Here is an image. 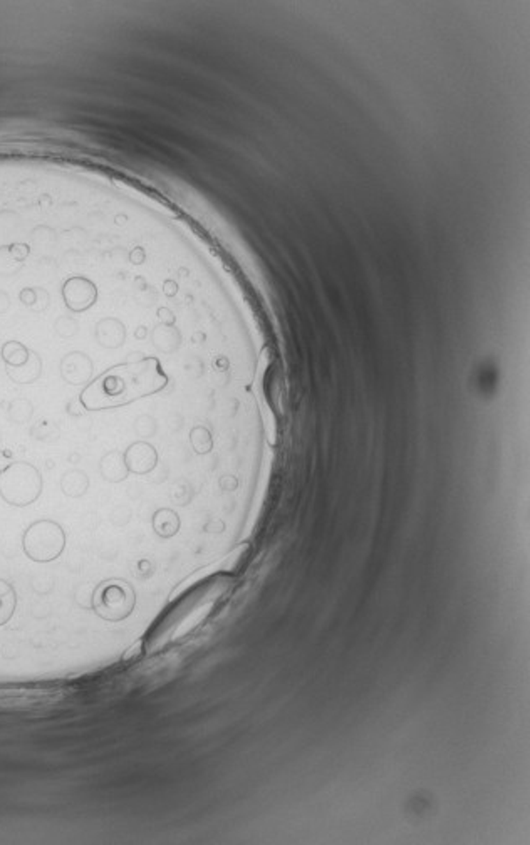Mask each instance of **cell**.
<instances>
[{
    "label": "cell",
    "mask_w": 530,
    "mask_h": 845,
    "mask_svg": "<svg viewBox=\"0 0 530 845\" xmlns=\"http://www.w3.org/2000/svg\"><path fill=\"white\" fill-rule=\"evenodd\" d=\"M158 388L160 376L150 364L116 366L86 386L80 403L86 411L113 410L148 396Z\"/></svg>",
    "instance_id": "cell-1"
},
{
    "label": "cell",
    "mask_w": 530,
    "mask_h": 845,
    "mask_svg": "<svg viewBox=\"0 0 530 845\" xmlns=\"http://www.w3.org/2000/svg\"><path fill=\"white\" fill-rule=\"evenodd\" d=\"M227 584H229V578H213L212 582L198 587L193 594L185 597L151 632L146 643L148 652H156V649L167 644L168 641L176 639L190 627L197 626V622L209 613L213 602L225 592Z\"/></svg>",
    "instance_id": "cell-2"
},
{
    "label": "cell",
    "mask_w": 530,
    "mask_h": 845,
    "mask_svg": "<svg viewBox=\"0 0 530 845\" xmlns=\"http://www.w3.org/2000/svg\"><path fill=\"white\" fill-rule=\"evenodd\" d=\"M43 474L27 461H12L0 472V497L12 507L32 505L43 493Z\"/></svg>",
    "instance_id": "cell-3"
},
{
    "label": "cell",
    "mask_w": 530,
    "mask_h": 845,
    "mask_svg": "<svg viewBox=\"0 0 530 845\" xmlns=\"http://www.w3.org/2000/svg\"><path fill=\"white\" fill-rule=\"evenodd\" d=\"M136 594L124 578H106L93 592V611L107 622H119L132 613Z\"/></svg>",
    "instance_id": "cell-4"
},
{
    "label": "cell",
    "mask_w": 530,
    "mask_h": 845,
    "mask_svg": "<svg viewBox=\"0 0 530 845\" xmlns=\"http://www.w3.org/2000/svg\"><path fill=\"white\" fill-rule=\"evenodd\" d=\"M24 553L39 564L56 560L66 548V534L54 520H37L31 523L22 537Z\"/></svg>",
    "instance_id": "cell-5"
},
{
    "label": "cell",
    "mask_w": 530,
    "mask_h": 845,
    "mask_svg": "<svg viewBox=\"0 0 530 845\" xmlns=\"http://www.w3.org/2000/svg\"><path fill=\"white\" fill-rule=\"evenodd\" d=\"M62 294H64V301L66 306L69 307V309L74 312H81L84 309H88L96 301V287H94L93 282H89L88 278H82V277H74L69 278L68 282L64 284V289H62Z\"/></svg>",
    "instance_id": "cell-6"
},
{
    "label": "cell",
    "mask_w": 530,
    "mask_h": 845,
    "mask_svg": "<svg viewBox=\"0 0 530 845\" xmlns=\"http://www.w3.org/2000/svg\"><path fill=\"white\" fill-rule=\"evenodd\" d=\"M128 472L135 474L150 473L156 465V451L146 441H135L123 453Z\"/></svg>",
    "instance_id": "cell-7"
},
{
    "label": "cell",
    "mask_w": 530,
    "mask_h": 845,
    "mask_svg": "<svg viewBox=\"0 0 530 845\" xmlns=\"http://www.w3.org/2000/svg\"><path fill=\"white\" fill-rule=\"evenodd\" d=\"M61 376L68 384H86L93 376V362L82 352L68 354L61 362Z\"/></svg>",
    "instance_id": "cell-8"
},
{
    "label": "cell",
    "mask_w": 530,
    "mask_h": 845,
    "mask_svg": "<svg viewBox=\"0 0 530 845\" xmlns=\"http://www.w3.org/2000/svg\"><path fill=\"white\" fill-rule=\"evenodd\" d=\"M99 473L106 481L119 483L128 478V466L124 463V456L119 449L106 451L99 460Z\"/></svg>",
    "instance_id": "cell-9"
},
{
    "label": "cell",
    "mask_w": 530,
    "mask_h": 845,
    "mask_svg": "<svg viewBox=\"0 0 530 845\" xmlns=\"http://www.w3.org/2000/svg\"><path fill=\"white\" fill-rule=\"evenodd\" d=\"M40 371H43V364L37 354L32 352L29 359L20 366H7V374L14 382L17 384H31L39 380Z\"/></svg>",
    "instance_id": "cell-10"
},
{
    "label": "cell",
    "mask_w": 530,
    "mask_h": 845,
    "mask_svg": "<svg viewBox=\"0 0 530 845\" xmlns=\"http://www.w3.org/2000/svg\"><path fill=\"white\" fill-rule=\"evenodd\" d=\"M59 485L62 493H64L66 497L81 498L89 488V477L86 474V472H82V470L73 468L62 474Z\"/></svg>",
    "instance_id": "cell-11"
},
{
    "label": "cell",
    "mask_w": 530,
    "mask_h": 845,
    "mask_svg": "<svg viewBox=\"0 0 530 845\" xmlns=\"http://www.w3.org/2000/svg\"><path fill=\"white\" fill-rule=\"evenodd\" d=\"M96 337L105 347H119L124 341V327L119 320L105 319L98 324Z\"/></svg>",
    "instance_id": "cell-12"
},
{
    "label": "cell",
    "mask_w": 530,
    "mask_h": 845,
    "mask_svg": "<svg viewBox=\"0 0 530 845\" xmlns=\"http://www.w3.org/2000/svg\"><path fill=\"white\" fill-rule=\"evenodd\" d=\"M17 607V594L15 589L7 581L0 578V626L7 624L12 619Z\"/></svg>",
    "instance_id": "cell-13"
},
{
    "label": "cell",
    "mask_w": 530,
    "mask_h": 845,
    "mask_svg": "<svg viewBox=\"0 0 530 845\" xmlns=\"http://www.w3.org/2000/svg\"><path fill=\"white\" fill-rule=\"evenodd\" d=\"M34 416V405L26 398H15L7 405V419L12 424H26Z\"/></svg>",
    "instance_id": "cell-14"
},
{
    "label": "cell",
    "mask_w": 530,
    "mask_h": 845,
    "mask_svg": "<svg viewBox=\"0 0 530 845\" xmlns=\"http://www.w3.org/2000/svg\"><path fill=\"white\" fill-rule=\"evenodd\" d=\"M31 438L43 441V443H56L61 438L59 424L49 421V419H40V421L32 424Z\"/></svg>",
    "instance_id": "cell-15"
},
{
    "label": "cell",
    "mask_w": 530,
    "mask_h": 845,
    "mask_svg": "<svg viewBox=\"0 0 530 845\" xmlns=\"http://www.w3.org/2000/svg\"><path fill=\"white\" fill-rule=\"evenodd\" d=\"M153 527L160 537H172L180 527V520L172 510H158L153 518Z\"/></svg>",
    "instance_id": "cell-16"
},
{
    "label": "cell",
    "mask_w": 530,
    "mask_h": 845,
    "mask_svg": "<svg viewBox=\"0 0 530 845\" xmlns=\"http://www.w3.org/2000/svg\"><path fill=\"white\" fill-rule=\"evenodd\" d=\"M29 356H31V352L27 351L26 345H22L20 343H15V341L7 343L2 349V357H3V361L7 362V366L24 364V362L29 359Z\"/></svg>",
    "instance_id": "cell-17"
},
{
    "label": "cell",
    "mask_w": 530,
    "mask_h": 845,
    "mask_svg": "<svg viewBox=\"0 0 530 845\" xmlns=\"http://www.w3.org/2000/svg\"><path fill=\"white\" fill-rule=\"evenodd\" d=\"M192 444L197 453H209L210 448H212V438H210L209 430L202 426L195 428L192 431Z\"/></svg>",
    "instance_id": "cell-18"
},
{
    "label": "cell",
    "mask_w": 530,
    "mask_h": 845,
    "mask_svg": "<svg viewBox=\"0 0 530 845\" xmlns=\"http://www.w3.org/2000/svg\"><path fill=\"white\" fill-rule=\"evenodd\" d=\"M135 431L138 436L150 438L156 431V421L150 414H139L135 421Z\"/></svg>",
    "instance_id": "cell-19"
},
{
    "label": "cell",
    "mask_w": 530,
    "mask_h": 845,
    "mask_svg": "<svg viewBox=\"0 0 530 845\" xmlns=\"http://www.w3.org/2000/svg\"><path fill=\"white\" fill-rule=\"evenodd\" d=\"M20 267H22L20 260L12 259L6 248L3 247L0 248V274H3V276H10V274L17 272Z\"/></svg>",
    "instance_id": "cell-20"
},
{
    "label": "cell",
    "mask_w": 530,
    "mask_h": 845,
    "mask_svg": "<svg viewBox=\"0 0 530 845\" xmlns=\"http://www.w3.org/2000/svg\"><path fill=\"white\" fill-rule=\"evenodd\" d=\"M56 331H57V334L62 336V337H69V336L76 334V331H77V322H76V320H74V319H69V317H61V319L57 320V322H56Z\"/></svg>",
    "instance_id": "cell-21"
},
{
    "label": "cell",
    "mask_w": 530,
    "mask_h": 845,
    "mask_svg": "<svg viewBox=\"0 0 530 845\" xmlns=\"http://www.w3.org/2000/svg\"><path fill=\"white\" fill-rule=\"evenodd\" d=\"M10 458H12V453L9 451V449H0V472H3V470H6L7 466L12 463Z\"/></svg>",
    "instance_id": "cell-22"
},
{
    "label": "cell",
    "mask_w": 530,
    "mask_h": 845,
    "mask_svg": "<svg viewBox=\"0 0 530 845\" xmlns=\"http://www.w3.org/2000/svg\"><path fill=\"white\" fill-rule=\"evenodd\" d=\"M7 309H9V295L0 292V314H3Z\"/></svg>",
    "instance_id": "cell-23"
},
{
    "label": "cell",
    "mask_w": 530,
    "mask_h": 845,
    "mask_svg": "<svg viewBox=\"0 0 530 845\" xmlns=\"http://www.w3.org/2000/svg\"><path fill=\"white\" fill-rule=\"evenodd\" d=\"M0 444H2V433H0Z\"/></svg>",
    "instance_id": "cell-24"
}]
</instances>
